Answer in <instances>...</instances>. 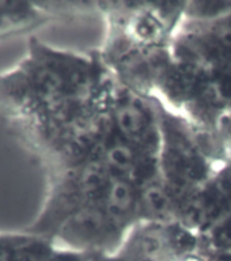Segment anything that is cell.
<instances>
[{
	"mask_svg": "<svg viewBox=\"0 0 231 261\" xmlns=\"http://www.w3.org/2000/svg\"><path fill=\"white\" fill-rule=\"evenodd\" d=\"M200 250L206 256L231 253V214L200 234Z\"/></svg>",
	"mask_w": 231,
	"mask_h": 261,
	"instance_id": "cell-6",
	"label": "cell"
},
{
	"mask_svg": "<svg viewBox=\"0 0 231 261\" xmlns=\"http://www.w3.org/2000/svg\"><path fill=\"white\" fill-rule=\"evenodd\" d=\"M113 85L99 52L61 50L32 37L23 59L0 72V116L38 158L101 118Z\"/></svg>",
	"mask_w": 231,
	"mask_h": 261,
	"instance_id": "cell-1",
	"label": "cell"
},
{
	"mask_svg": "<svg viewBox=\"0 0 231 261\" xmlns=\"http://www.w3.org/2000/svg\"><path fill=\"white\" fill-rule=\"evenodd\" d=\"M125 260H126V258H125ZM128 261H130V260H128Z\"/></svg>",
	"mask_w": 231,
	"mask_h": 261,
	"instance_id": "cell-11",
	"label": "cell"
},
{
	"mask_svg": "<svg viewBox=\"0 0 231 261\" xmlns=\"http://www.w3.org/2000/svg\"><path fill=\"white\" fill-rule=\"evenodd\" d=\"M56 22L40 2H0V41Z\"/></svg>",
	"mask_w": 231,
	"mask_h": 261,
	"instance_id": "cell-4",
	"label": "cell"
},
{
	"mask_svg": "<svg viewBox=\"0 0 231 261\" xmlns=\"http://www.w3.org/2000/svg\"><path fill=\"white\" fill-rule=\"evenodd\" d=\"M230 214L231 161H228L201 187L184 197L177 220L200 236Z\"/></svg>",
	"mask_w": 231,
	"mask_h": 261,
	"instance_id": "cell-3",
	"label": "cell"
},
{
	"mask_svg": "<svg viewBox=\"0 0 231 261\" xmlns=\"http://www.w3.org/2000/svg\"><path fill=\"white\" fill-rule=\"evenodd\" d=\"M90 258H91V254H86V253L56 245L52 253L42 261H90Z\"/></svg>",
	"mask_w": 231,
	"mask_h": 261,
	"instance_id": "cell-8",
	"label": "cell"
},
{
	"mask_svg": "<svg viewBox=\"0 0 231 261\" xmlns=\"http://www.w3.org/2000/svg\"><path fill=\"white\" fill-rule=\"evenodd\" d=\"M55 248L52 240L26 230L0 232V261H42Z\"/></svg>",
	"mask_w": 231,
	"mask_h": 261,
	"instance_id": "cell-5",
	"label": "cell"
},
{
	"mask_svg": "<svg viewBox=\"0 0 231 261\" xmlns=\"http://www.w3.org/2000/svg\"><path fill=\"white\" fill-rule=\"evenodd\" d=\"M207 257L208 261H231V253H215Z\"/></svg>",
	"mask_w": 231,
	"mask_h": 261,
	"instance_id": "cell-10",
	"label": "cell"
},
{
	"mask_svg": "<svg viewBox=\"0 0 231 261\" xmlns=\"http://www.w3.org/2000/svg\"><path fill=\"white\" fill-rule=\"evenodd\" d=\"M214 135L219 140L220 147L226 155V159L231 161V109L220 120L214 130Z\"/></svg>",
	"mask_w": 231,
	"mask_h": 261,
	"instance_id": "cell-7",
	"label": "cell"
},
{
	"mask_svg": "<svg viewBox=\"0 0 231 261\" xmlns=\"http://www.w3.org/2000/svg\"><path fill=\"white\" fill-rule=\"evenodd\" d=\"M112 134L140 150L159 155L161 121L157 99L114 81L109 101Z\"/></svg>",
	"mask_w": 231,
	"mask_h": 261,
	"instance_id": "cell-2",
	"label": "cell"
},
{
	"mask_svg": "<svg viewBox=\"0 0 231 261\" xmlns=\"http://www.w3.org/2000/svg\"><path fill=\"white\" fill-rule=\"evenodd\" d=\"M171 261H208V257L203 254L201 252H193L188 253V254H183V256L175 257L174 260Z\"/></svg>",
	"mask_w": 231,
	"mask_h": 261,
	"instance_id": "cell-9",
	"label": "cell"
}]
</instances>
